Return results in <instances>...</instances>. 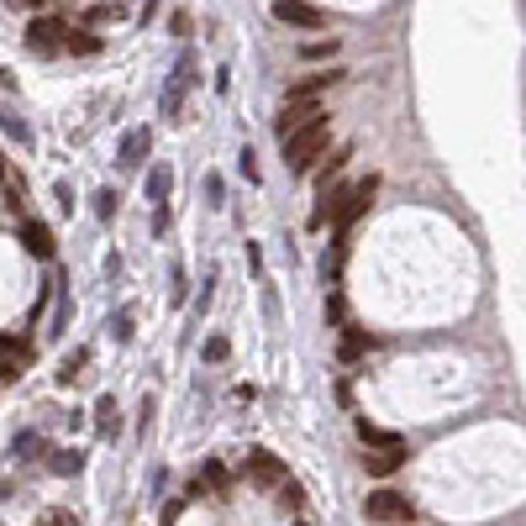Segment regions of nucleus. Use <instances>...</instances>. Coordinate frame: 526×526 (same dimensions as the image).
Listing matches in <instances>:
<instances>
[{"label": "nucleus", "mask_w": 526, "mask_h": 526, "mask_svg": "<svg viewBox=\"0 0 526 526\" xmlns=\"http://www.w3.org/2000/svg\"><path fill=\"white\" fill-rule=\"evenodd\" d=\"M327 142H332V126H327V117L311 121V126H300L295 137H285V164H290L295 174H305V169L327 153Z\"/></svg>", "instance_id": "nucleus-1"}, {"label": "nucleus", "mask_w": 526, "mask_h": 526, "mask_svg": "<svg viewBox=\"0 0 526 526\" xmlns=\"http://www.w3.org/2000/svg\"><path fill=\"white\" fill-rule=\"evenodd\" d=\"M363 516H368V522L395 526V522H410L416 506H410V495H401V490H374V495L363 500Z\"/></svg>", "instance_id": "nucleus-2"}, {"label": "nucleus", "mask_w": 526, "mask_h": 526, "mask_svg": "<svg viewBox=\"0 0 526 526\" xmlns=\"http://www.w3.org/2000/svg\"><path fill=\"white\" fill-rule=\"evenodd\" d=\"M274 21L300 27V32H316V27H327V11H316L311 0H274Z\"/></svg>", "instance_id": "nucleus-3"}, {"label": "nucleus", "mask_w": 526, "mask_h": 526, "mask_svg": "<svg viewBox=\"0 0 526 526\" xmlns=\"http://www.w3.org/2000/svg\"><path fill=\"white\" fill-rule=\"evenodd\" d=\"M195 85V59L184 53L174 63V74H169V85H164V101H158V117H179V101H184V90Z\"/></svg>", "instance_id": "nucleus-4"}, {"label": "nucleus", "mask_w": 526, "mask_h": 526, "mask_svg": "<svg viewBox=\"0 0 526 526\" xmlns=\"http://www.w3.org/2000/svg\"><path fill=\"white\" fill-rule=\"evenodd\" d=\"M69 27L53 21V16H37L32 27H27V48H37V53H63L69 48V37H63Z\"/></svg>", "instance_id": "nucleus-5"}, {"label": "nucleus", "mask_w": 526, "mask_h": 526, "mask_svg": "<svg viewBox=\"0 0 526 526\" xmlns=\"http://www.w3.org/2000/svg\"><path fill=\"white\" fill-rule=\"evenodd\" d=\"M311 121H321V106L316 101H285L279 106V121H274V132H279V142L285 137H295L300 126H311Z\"/></svg>", "instance_id": "nucleus-6"}, {"label": "nucleus", "mask_w": 526, "mask_h": 526, "mask_svg": "<svg viewBox=\"0 0 526 526\" xmlns=\"http://www.w3.org/2000/svg\"><path fill=\"white\" fill-rule=\"evenodd\" d=\"M247 479L263 484V490H279V484H285V468H279L274 453H247Z\"/></svg>", "instance_id": "nucleus-7"}, {"label": "nucleus", "mask_w": 526, "mask_h": 526, "mask_svg": "<svg viewBox=\"0 0 526 526\" xmlns=\"http://www.w3.org/2000/svg\"><path fill=\"white\" fill-rule=\"evenodd\" d=\"M21 247H27L32 258H53V232H48L43 222H21Z\"/></svg>", "instance_id": "nucleus-8"}, {"label": "nucleus", "mask_w": 526, "mask_h": 526, "mask_svg": "<svg viewBox=\"0 0 526 526\" xmlns=\"http://www.w3.org/2000/svg\"><path fill=\"white\" fill-rule=\"evenodd\" d=\"M406 464V442H395V448H379V453H368L363 468L374 473V479H384V473H395V468Z\"/></svg>", "instance_id": "nucleus-9"}, {"label": "nucleus", "mask_w": 526, "mask_h": 526, "mask_svg": "<svg viewBox=\"0 0 526 526\" xmlns=\"http://www.w3.org/2000/svg\"><path fill=\"white\" fill-rule=\"evenodd\" d=\"M337 79H343L337 69H327V74H311V79H300V85H295V90L285 95V101H316V95H321V90H332Z\"/></svg>", "instance_id": "nucleus-10"}, {"label": "nucleus", "mask_w": 526, "mask_h": 526, "mask_svg": "<svg viewBox=\"0 0 526 526\" xmlns=\"http://www.w3.org/2000/svg\"><path fill=\"white\" fill-rule=\"evenodd\" d=\"M148 142H153V132H148V126H132V132H126V142H121V164H126V169H132V164H142Z\"/></svg>", "instance_id": "nucleus-11"}, {"label": "nucleus", "mask_w": 526, "mask_h": 526, "mask_svg": "<svg viewBox=\"0 0 526 526\" xmlns=\"http://www.w3.org/2000/svg\"><path fill=\"white\" fill-rule=\"evenodd\" d=\"M0 352H5V358H11V363H16V368H32V337H0Z\"/></svg>", "instance_id": "nucleus-12"}, {"label": "nucleus", "mask_w": 526, "mask_h": 526, "mask_svg": "<svg viewBox=\"0 0 526 526\" xmlns=\"http://www.w3.org/2000/svg\"><path fill=\"white\" fill-rule=\"evenodd\" d=\"M169 190H174V169L158 164V169L148 174V195H153V200H169Z\"/></svg>", "instance_id": "nucleus-13"}, {"label": "nucleus", "mask_w": 526, "mask_h": 526, "mask_svg": "<svg viewBox=\"0 0 526 526\" xmlns=\"http://www.w3.org/2000/svg\"><path fill=\"white\" fill-rule=\"evenodd\" d=\"M358 437H363V442H374V448H395V442H401V437H390V432H379L374 421H358Z\"/></svg>", "instance_id": "nucleus-14"}, {"label": "nucleus", "mask_w": 526, "mask_h": 526, "mask_svg": "<svg viewBox=\"0 0 526 526\" xmlns=\"http://www.w3.org/2000/svg\"><path fill=\"white\" fill-rule=\"evenodd\" d=\"M300 53H305V59H311V63H321V59H337V37H327V43L316 37V43H305Z\"/></svg>", "instance_id": "nucleus-15"}, {"label": "nucleus", "mask_w": 526, "mask_h": 526, "mask_svg": "<svg viewBox=\"0 0 526 526\" xmlns=\"http://www.w3.org/2000/svg\"><path fill=\"white\" fill-rule=\"evenodd\" d=\"M363 352H368V337H363V332H343V358H363Z\"/></svg>", "instance_id": "nucleus-16"}, {"label": "nucleus", "mask_w": 526, "mask_h": 526, "mask_svg": "<svg viewBox=\"0 0 526 526\" xmlns=\"http://www.w3.org/2000/svg\"><path fill=\"white\" fill-rule=\"evenodd\" d=\"M206 484H211L216 495H227V484H232V479H227V468H222V464H206Z\"/></svg>", "instance_id": "nucleus-17"}, {"label": "nucleus", "mask_w": 526, "mask_h": 526, "mask_svg": "<svg viewBox=\"0 0 526 526\" xmlns=\"http://www.w3.org/2000/svg\"><path fill=\"white\" fill-rule=\"evenodd\" d=\"M279 506H285V511L300 506V484H279Z\"/></svg>", "instance_id": "nucleus-18"}, {"label": "nucleus", "mask_w": 526, "mask_h": 526, "mask_svg": "<svg viewBox=\"0 0 526 526\" xmlns=\"http://www.w3.org/2000/svg\"><path fill=\"white\" fill-rule=\"evenodd\" d=\"M111 211H117V195H111V190H101V195H95V216H111Z\"/></svg>", "instance_id": "nucleus-19"}, {"label": "nucleus", "mask_w": 526, "mask_h": 526, "mask_svg": "<svg viewBox=\"0 0 526 526\" xmlns=\"http://www.w3.org/2000/svg\"><path fill=\"white\" fill-rule=\"evenodd\" d=\"M206 358L222 363V358H227V337H211V343H206Z\"/></svg>", "instance_id": "nucleus-20"}, {"label": "nucleus", "mask_w": 526, "mask_h": 526, "mask_svg": "<svg viewBox=\"0 0 526 526\" xmlns=\"http://www.w3.org/2000/svg\"><path fill=\"white\" fill-rule=\"evenodd\" d=\"M69 53H95V37H69Z\"/></svg>", "instance_id": "nucleus-21"}, {"label": "nucleus", "mask_w": 526, "mask_h": 526, "mask_svg": "<svg viewBox=\"0 0 526 526\" xmlns=\"http://www.w3.org/2000/svg\"><path fill=\"white\" fill-rule=\"evenodd\" d=\"M53 468H59V473H74V468H79V453H74V458H69V453H59V458H53Z\"/></svg>", "instance_id": "nucleus-22"}, {"label": "nucleus", "mask_w": 526, "mask_h": 526, "mask_svg": "<svg viewBox=\"0 0 526 526\" xmlns=\"http://www.w3.org/2000/svg\"><path fill=\"white\" fill-rule=\"evenodd\" d=\"M48 526H79V522H74L69 511H48Z\"/></svg>", "instance_id": "nucleus-23"}, {"label": "nucleus", "mask_w": 526, "mask_h": 526, "mask_svg": "<svg viewBox=\"0 0 526 526\" xmlns=\"http://www.w3.org/2000/svg\"><path fill=\"white\" fill-rule=\"evenodd\" d=\"M16 374H21V368H16V363H11V358L0 352V379H16Z\"/></svg>", "instance_id": "nucleus-24"}, {"label": "nucleus", "mask_w": 526, "mask_h": 526, "mask_svg": "<svg viewBox=\"0 0 526 526\" xmlns=\"http://www.w3.org/2000/svg\"><path fill=\"white\" fill-rule=\"evenodd\" d=\"M5 5H11V11H37L43 0H5Z\"/></svg>", "instance_id": "nucleus-25"}, {"label": "nucleus", "mask_w": 526, "mask_h": 526, "mask_svg": "<svg viewBox=\"0 0 526 526\" xmlns=\"http://www.w3.org/2000/svg\"><path fill=\"white\" fill-rule=\"evenodd\" d=\"M0 179H5V158H0Z\"/></svg>", "instance_id": "nucleus-26"}]
</instances>
